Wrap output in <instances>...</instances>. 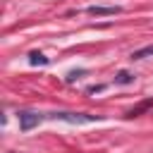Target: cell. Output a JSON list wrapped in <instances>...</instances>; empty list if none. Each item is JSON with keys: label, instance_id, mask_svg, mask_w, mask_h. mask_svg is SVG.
Returning <instances> with one entry per match:
<instances>
[{"label": "cell", "instance_id": "6da1fadb", "mask_svg": "<svg viewBox=\"0 0 153 153\" xmlns=\"http://www.w3.org/2000/svg\"><path fill=\"white\" fill-rule=\"evenodd\" d=\"M53 120H67V122H72V124H86V122H96L98 117H93V115H81V112H53L50 115Z\"/></svg>", "mask_w": 153, "mask_h": 153}, {"label": "cell", "instance_id": "7a4b0ae2", "mask_svg": "<svg viewBox=\"0 0 153 153\" xmlns=\"http://www.w3.org/2000/svg\"><path fill=\"white\" fill-rule=\"evenodd\" d=\"M38 122H41V115L38 112H31V110H22L19 112V129L22 131H31Z\"/></svg>", "mask_w": 153, "mask_h": 153}, {"label": "cell", "instance_id": "3957f363", "mask_svg": "<svg viewBox=\"0 0 153 153\" xmlns=\"http://www.w3.org/2000/svg\"><path fill=\"white\" fill-rule=\"evenodd\" d=\"M88 14H93V17H105V14H117V12H122V7H105V5H91L88 10H86Z\"/></svg>", "mask_w": 153, "mask_h": 153}, {"label": "cell", "instance_id": "277c9868", "mask_svg": "<svg viewBox=\"0 0 153 153\" xmlns=\"http://www.w3.org/2000/svg\"><path fill=\"white\" fill-rule=\"evenodd\" d=\"M153 108V98H148V100H141L139 105H134L129 112H127V117H139V115H143L146 110H151Z\"/></svg>", "mask_w": 153, "mask_h": 153}, {"label": "cell", "instance_id": "5b68a950", "mask_svg": "<svg viewBox=\"0 0 153 153\" xmlns=\"http://www.w3.org/2000/svg\"><path fill=\"white\" fill-rule=\"evenodd\" d=\"M29 62L36 67V65H48V57L43 55V53H38V50H33V53H29Z\"/></svg>", "mask_w": 153, "mask_h": 153}, {"label": "cell", "instance_id": "8992f818", "mask_svg": "<svg viewBox=\"0 0 153 153\" xmlns=\"http://www.w3.org/2000/svg\"><path fill=\"white\" fill-rule=\"evenodd\" d=\"M153 55V45H146V48H139L131 53V60H143V57H151Z\"/></svg>", "mask_w": 153, "mask_h": 153}, {"label": "cell", "instance_id": "52a82bcc", "mask_svg": "<svg viewBox=\"0 0 153 153\" xmlns=\"http://www.w3.org/2000/svg\"><path fill=\"white\" fill-rule=\"evenodd\" d=\"M115 81H117V84H131V81H134V74H129V72L122 69V72L115 76Z\"/></svg>", "mask_w": 153, "mask_h": 153}, {"label": "cell", "instance_id": "ba28073f", "mask_svg": "<svg viewBox=\"0 0 153 153\" xmlns=\"http://www.w3.org/2000/svg\"><path fill=\"white\" fill-rule=\"evenodd\" d=\"M81 74H84V69H76V72H69V74H67V81H74V79H76V76H81Z\"/></svg>", "mask_w": 153, "mask_h": 153}]
</instances>
